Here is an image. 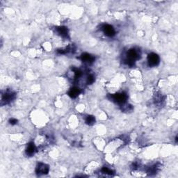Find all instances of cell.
Returning a JSON list of instances; mask_svg holds the SVG:
<instances>
[{
    "instance_id": "1",
    "label": "cell",
    "mask_w": 178,
    "mask_h": 178,
    "mask_svg": "<svg viewBox=\"0 0 178 178\" xmlns=\"http://www.w3.org/2000/svg\"><path fill=\"white\" fill-rule=\"evenodd\" d=\"M141 51L139 49L135 47L129 49L125 54V56L123 59V63L129 67H132L135 65V63L141 58Z\"/></svg>"
},
{
    "instance_id": "2",
    "label": "cell",
    "mask_w": 178,
    "mask_h": 178,
    "mask_svg": "<svg viewBox=\"0 0 178 178\" xmlns=\"http://www.w3.org/2000/svg\"><path fill=\"white\" fill-rule=\"evenodd\" d=\"M108 98H109L111 101L115 102V103L118 104H123L127 102V100L128 98L127 94L125 92L121 93H117L112 94V95H108Z\"/></svg>"
},
{
    "instance_id": "3",
    "label": "cell",
    "mask_w": 178,
    "mask_h": 178,
    "mask_svg": "<svg viewBox=\"0 0 178 178\" xmlns=\"http://www.w3.org/2000/svg\"><path fill=\"white\" fill-rule=\"evenodd\" d=\"M16 93L14 91H11V90H6L4 93H2V100H1V104L5 105L9 104L11 103V102L16 99Z\"/></svg>"
},
{
    "instance_id": "4",
    "label": "cell",
    "mask_w": 178,
    "mask_h": 178,
    "mask_svg": "<svg viewBox=\"0 0 178 178\" xmlns=\"http://www.w3.org/2000/svg\"><path fill=\"white\" fill-rule=\"evenodd\" d=\"M49 171V167L47 164L44 163H38L36 168V173L38 176H41L43 175H47Z\"/></svg>"
},
{
    "instance_id": "5",
    "label": "cell",
    "mask_w": 178,
    "mask_h": 178,
    "mask_svg": "<svg viewBox=\"0 0 178 178\" xmlns=\"http://www.w3.org/2000/svg\"><path fill=\"white\" fill-rule=\"evenodd\" d=\"M160 58L159 55L155 53H150L147 55V64L150 67H155L159 64Z\"/></svg>"
},
{
    "instance_id": "6",
    "label": "cell",
    "mask_w": 178,
    "mask_h": 178,
    "mask_svg": "<svg viewBox=\"0 0 178 178\" xmlns=\"http://www.w3.org/2000/svg\"><path fill=\"white\" fill-rule=\"evenodd\" d=\"M102 30L105 36L108 37H113L116 35V30L111 24H104L102 26Z\"/></svg>"
},
{
    "instance_id": "7",
    "label": "cell",
    "mask_w": 178,
    "mask_h": 178,
    "mask_svg": "<svg viewBox=\"0 0 178 178\" xmlns=\"http://www.w3.org/2000/svg\"><path fill=\"white\" fill-rule=\"evenodd\" d=\"M55 32L59 35L60 36L64 38H67L69 39L70 38V36H69V31L68 29H67V27H56L54 28Z\"/></svg>"
},
{
    "instance_id": "8",
    "label": "cell",
    "mask_w": 178,
    "mask_h": 178,
    "mask_svg": "<svg viewBox=\"0 0 178 178\" xmlns=\"http://www.w3.org/2000/svg\"><path fill=\"white\" fill-rule=\"evenodd\" d=\"M162 165L160 163H157V164H154L152 166H150L149 167H147L145 169V171L147 172V173L149 175H154L155 174H157V173L161 169Z\"/></svg>"
},
{
    "instance_id": "9",
    "label": "cell",
    "mask_w": 178,
    "mask_h": 178,
    "mask_svg": "<svg viewBox=\"0 0 178 178\" xmlns=\"http://www.w3.org/2000/svg\"><path fill=\"white\" fill-rule=\"evenodd\" d=\"M79 59L82 60V61H83L84 63H86L88 64H92L95 61V57L94 56H93L91 54L89 53H83L80 57L79 58Z\"/></svg>"
},
{
    "instance_id": "10",
    "label": "cell",
    "mask_w": 178,
    "mask_h": 178,
    "mask_svg": "<svg viewBox=\"0 0 178 178\" xmlns=\"http://www.w3.org/2000/svg\"><path fill=\"white\" fill-rule=\"evenodd\" d=\"M82 93V90L77 86H74L70 89V91L67 93V94L71 98H76L79 96L80 93Z\"/></svg>"
},
{
    "instance_id": "11",
    "label": "cell",
    "mask_w": 178,
    "mask_h": 178,
    "mask_svg": "<svg viewBox=\"0 0 178 178\" xmlns=\"http://www.w3.org/2000/svg\"><path fill=\"white\" fill-rule=\"evenodd\" d=\"M36 152V145H35L34 143L30 142L27 145V148H26L27 155L29 157H32Z\"/></svg>"
},
{
    "instance_id": "12",
    "label": "cell",
    "mask_w": 178,
    "mask_h": 178,
    "mask_svg": "<svg viewBox=\"0 0 178 178\" xmlns=\"http://www.w3.org/2000/svg\"><path fill=\"white\" fill-rule=\"evenodd\" d=\"M75 51V48L74 45H70L66 47L65 49H57V52L60 54H67L69 53H73Z\"/></svg>"
},
{
    "instance_id": "13",
    "label": "cell",
    "mask_w": 178,
    "mask_h": 178,
    "mask_svg": "<svg viewBox=\"0 0 178 178\" xmlns=\"http://www.w3.org/2000/svg\"><path fill=\"white\" fill-rule=\"evenodd\" d=\"M72 71L74 72V81L77 82L83 75V72L80 69L76 68V67H72Z\"/></svg>"
},
{
    "instance_id": "14",
    "label": "cell",
    "mask_w": 178,
    "mask_h": 178,
    "mask_svg": "<svg viewBox=\"0 0 178 178\" xmlns=\"http://www.w3.org/2000/svg\"><path fill=\"white\" fill-rule=\"evenodd\" d=\"M164 101V97L162 94L157 93L154 96V102L155 104H161Z\"/></svg>"
},
{
    "instance_id": "15",
    "label": "cell",
    "mask_w": 178,
    "mask_h": 178,
    "mask_svg": "<svg viewBox=\"0 0 178 178\" xmlns=\"http://www.w3.org/2000/svg\"><path fill=\"white\" fill-rule=\"evenodd\" d=\"M100 172H101V173L102 174L106 175H109V176H113L115 173V172L114 171V170L109 169V168L106 166L102 168L101 170H100Z\"/></svg>"
},
{
    "instance_id": "16",
    "label": "cell",
    "mask_w": 178,
    "mask_h": 178,
    "mask_svg": "<svg viewBox=\"0 0 178 178\" xmlns=\"http://www.w3.org/2000/svg\"><path fill=\"white\" fill-rule=\"evenodd\" d=\"M85 122H86V124L89 125V126H92L95 123V118L93 116H91V115H89V116H87V117L85 119Z\"/></svg>"
},
{
    "instance_id": "17",
    "label": "cell",
    "mask_w": 178,
    "mask_h": 178,
    "mask_svg": "<svg viewBox=\"0 0 178 178\" xmlns=\"http://www.w3.org/2000/svg\"><path fill=\"white\" fill-rule=\"evenodd\" d=\"M95 78L94 75L93 74H89L87 76V78H86V84L88 85L92 84L95 82Z\"/></svg>"
},
{
    "instance_id": "18",
    "label": "cell",
    "mask_w": 178,
    "mask_h": 178,
    "mask_svg": "<svg viewBox=\"0 0 178 178\" xmlns=\"http://www.w3.org/2000/svg\"><path fill=\"white\" fill-rule=\"evenodd\" d=\"M125 104L120 105V106H122V111H132L133 107H132V105H130V104L125 105Z\"/></svg>"
},
{
    "instance_id": "19",
    "label": "cell",
    "mask_w": 178,
    "mask_h": 178,
    "mask_svg": "<svg viewBox=\"0 0 178 178\" xmlns=\"http://www.w3.org/2000/svg\"><path fill=\"white\" fill-rule=\"evenodd\" d=\"M140 166H141V164H140V162H135L133 163L132 165V169L134 170H137V169H139Z\"/></svg>"
},
{
    "instance_id": "20",
    "label": "cell",
    "mask_w": 178,
    "mask_h": 178,
    "mask_svg": "<svg viewBox=\"0 0 178 178\" xmlns=\"http://www.w3.org/2000/svg\"><path fill=\"white\" fill-rule=\"evenodd\" d=\"M9 122L11 125H16L17 124V122H18V120L16 118H10L9 120Z\"/></svg>"
},
{
    "instance_id": "21",
    "label": "cell",
    "mask_w": 178,
    "mask_h": 178,
    "mask_svg": "<svg viewBox=\"0 0 178 178\" xmlns=\"http://www.w3.org/2000/svg\"><path fill=\"white\" fill-rule=\"evenodd\" d=\"M175 143H177V136H175Z\"/></svg>"
}]
</instances>
